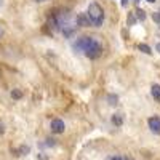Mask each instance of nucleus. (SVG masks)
I'll list each match as a JSON object with an SVG mask.
<instances>
[{"label":"nucleus","mask_w":160,"mask_h":160,"mask_svg":"<svg viewBox=\"0 0 160 160\" xmlns=\"http://www.w3.org/2000/svg\"><path fill=\"white\" fill-rule=\"evenodd\" d=\"M136 13H138V18L142 21V19H146V13L142 11V10H136Z\"/></svg>","instance_id":"obj_12"},{"label":"nucleus","mask_w":160,"mask_h":160,"mask_svg":"<svg viewBox=\"0 0 160 160\" xmlns=\"http://www.w3.org/2000/svg\"><path fill=\"white\" fill-rule=\"evenodd\" d=\"M35 2H47V0H35Z\"/></svg>","instance_id":"obj_18"},{"label":"nucleus","mask_w":160,"mask_h":160,"mask_svg":"<svg viewBox=\"0 0 160 160\" xmlns=\"http://www.w3.org/2000/svg\"><path fill=\"white\" fill-rule=\"evenodd\" d=\"M148 125H149V128H151L152 133H157V135H160V117H157V115L151 117V118L148 120Z\"/></svg>","instance_id":"obj_5"},{"label":"nucleus","mask_w":160,"mask_h":160,"mask_svg":"<svg viewBox=\"0 0 160 160\" xmlns=\"http://www.w3.org/2000/svg\"><path fill=\"white\" fill-rule=\"evenodd\" d=\"M87 16H88L91 26H95V28H101L102 22H104V10H102V7L98 2H93L88 7Z\"/></svg>","instance_id":"obj_2"},{"label":"nucleus","mask_w":160,"mask_h":160,"mask_svg":"<svg viewBox=\"0 0 160 160\" xmlns=\"http://www.w3.org/2000/svg\"><path fill=\"white\" fill-rule=\"evenodd\" d=\"M135 2H136V3H138V2H139V0H135Z\"/></svg>","instance_id":"obj_20"},{"label":"nucleus","mask_w":160,"mask_h":160,"mask_svg":"<svg viewBox=\"0 0 160 160\" xmlns=\"http://www.w3.org/2000/svg\"><path fill=\"white\" fill-rule=\"evenodd\" d=\"M77 24H78V26H83V28H88V26H91V22H90V19H88L87 15H78V16H77Z\"/></svg>","instance_id":"obj_7"},{"label":"nucleus","mask_w":160,"mask_h":160,"mask_svg":"<svg viewBox=\"0 0 160 160\" xmlns=\"http://www.w3.org/2000/svg\"><path fill=\"white\" fill-rule=\"evenodd\" d=\"M138 48H139L142 53H146V55H151V53H152V51H151V48H149L148 45H142V43H141V45H138Z\"/></svg>","instance_id":"obj_10"},{"label":"nucleus","mask_w":160,"mask_h":160,"mask_svg":"<svg viewBox=\"0 0 160 160\" xmlns=\"http://www.w3.org/2000/svg\"><path fill=\"white\" fill-rule=\"evenodd\" d=\"M95 40L96 38H93V37H87V35H82V37H78L75 42H74V48L77 50V51H87L93 43H95Z\"/></svg>","instance_id":"obj_3"},{"label":"nucleus","mask_w":160,"mask_h":160,"mask_svg":"<svg viewBox=\"0 0 160 160\" xmlns=\"http://www.w3.org/2000/svg\"><path fill=\"white\" fill-rule=\"evenodd\" d=\"M154 21H157V22H160V13H154Z\"/></svg>","instance_id":"obj_14"},{"label":"nucleus","mask_w":160,"mask_h":160,"mask_svg":"<svg viewBox=\"0 0 160 160\" xmlns=\"http://www.w3.org/2000/svg\"><path fill=\"white\" fill-rule=\"evenodd\" d=\"M11 96L15 98V99H19V98L22 96V91H21V90H13V91H11Z\"/></svg>","instance_id":"obj_11"},{"label":"nucleus","mask_w":160,"mask_h":160,"mask_svg":"<svg viewBox=\"0 0 160 160\" xmlns=\"http://www.w3.org/2000/svg\"><path fill=\"white\" fill-rule=\"evenodd\" d=\"M85 55H87V58H90V59L99 58V56L102 55V47H101V43L98 42V40H95V43H93V45L85 51Z\"/></svg>","instance_id":"obj_4"},{"label":"nucleus","mask_w":160,"mask_h":160,"mask_svg":"<svg viewBox=\"0 0 160 160\" xmlns=\"http://www.w3.org/2000/svg\"><path fill=\"white\" fill-rule=\"evenodd\" d=\"M122 5H123V7H127V5H128V0H122Z\"/></svg>","instance_id":"obj_15"},{"label":"nucleus","mask_w":160,"mask_h":160,"mask_svg":"<svg viewBox=\"0 0 160 160\" xmlns=\"http://www.w3.org/2000/svg\"><path fill=\"white\" fill-rule=\"evenodd\" d=\"M148 2H151V3H154V2H155V0H148Z\"/></svg>","instance_id":"obj_19"},{"label":"nucleus","mask_w":160,"mask_h":160,"mask_svg":"<svg viewBox=\"0 0 160 160\" xmlns=\"http://www.w3.org/2000/svg\"><path fill=\"white\" fill-rule=\"evenodd\" d=\"M51 131L53 133H62L64 131V128H66V125H64V122L61 118H55V120H51Z\"/></svg>","instance_id":"obj_6"},{"label":"nucleus","mask_w":160,"mask_h":160,"mask_svg":"<svg viewBox=\"0 0 160 160\" xmlns=\"http://www.w3.org/2000/svg\"><path fill=\"white\" fill-rule=\"evenodd\" d=\"M108 160H125L122 155H114V157H109Z\"/></svg>","instance_id":"obj_13"},{"label":"nucleus","mask_w":160,"mask_h":160,"mask_svg":"<svg viewBox=\"0 0 160 160\" xmlns=\"http://www.w3.org/2000/svg\"><path fill=\"white\" fill-rule=\"evenodd\" d=\"M0 133H3V125L0 123Z\"/></svg>","instance_id":"obj_16"},{"label":"nucleus","mask_w":160,"mask_h":160,"mask_svg":"<svg viewBox=\"0 0 160 160\" xmlns=\"http://www.w3.org/2000/svg\"><path fill=\"white\" fill-rule=\"evenodd\" d=\"M58 26H59V29L61 32L66 35V37H71L75 31H77V18L72 16L71 13H64V15H61L58 18Z\"/></svg>","instance_id":"obj_1"},{"label":"nucleus","mask_w":160,"mask_h":160,"mask_svg":"<svg viewBox=\"0 0 160 160\" xmlns=\"http://www.w3.org/2000/svg\"><path fill=\"white\" fill-rule=\"evenodd\" d=\"M151 95H152V98H154L155 101H160V85H157V83L152 85V88H151Z\"/></svg>","instance_id":"obj_8"},{"label":"nucleus","mask_w":160,"mask_h":160,"mask_svg":"<svg viewBox=\"0 0 160 160\" xmlns=\"http://www.w3.org/2000/svg\"><path fill=\"white\" fill-rule=\"evenodd\" d=\"M157 50H158V51H160V43H157Z\"/></svg>","instance_id":"obj_17"},{"label":"nucleus","mask_w":160,"mask_h":160,"mask_svg":"<svg viewBox=\"0 0 160 160\" xmlns=\"http://www.w3.org/2000/svg\"><path fill=\"white\" fill-rule=\"evenodd\" d=\"M112 123L115 125V127H120L123 123V117H122V114H114L112 115Z\"/></svg>","instance_id":"obj_9"}]
</instances>
